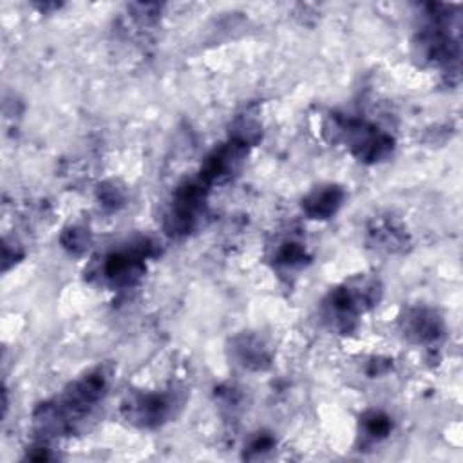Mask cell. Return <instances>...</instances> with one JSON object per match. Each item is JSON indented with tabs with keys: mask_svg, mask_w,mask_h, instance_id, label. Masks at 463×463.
<instances>
[{
	"mask_svg": "<svg viewBox=\"0 0 463 463\" xmlns=\"http://www.w3.org/2000/svg\"><path fill=\"white\" fill-rule=\"evenodd\" d=\"M342 201V192L337 187H328V189H319L311 194L304 201L308 214L313 217H328L335 214Z\"/></svg>",
	"mask_w": 463,
	"mask_h": 463,
	"instance_id": "cell-1",
	"label": "cell"
},
{
	"mask_svg": "<svg viewBox=\"0 0 463 463\" xmlns=\"http://www.w3.org/2000/svg\"><path fill=\"white\" fill-rule=\"evenodd\" d=\"M411 331L416 335V338L422 342L425 340H434L438 337V320L432 317V315L418 313L413 319V326H411Z\"/></svg>",
	"mask_w": 463,
	"mask_h": 463,
	"instance_id": "cell-2",
	"label": "cell"
},
{
	"mask_svg": "<svg viewBox=\"0 0 463 463\" xmlns=\"http://www.w3.org/2000/svg\"><path fill=\"white\" fill-rule=\"evenodd\" d=\"M368 431L369 434H373V437H384V434L389 431V422H387L386 416L375 413L373 416L368 420Z\"/></svg>",
	"mask_w": 463,
	"mask_h": 463,
	"instance_id": "cell-3",
	"label": "cell"
}]
</instances>
